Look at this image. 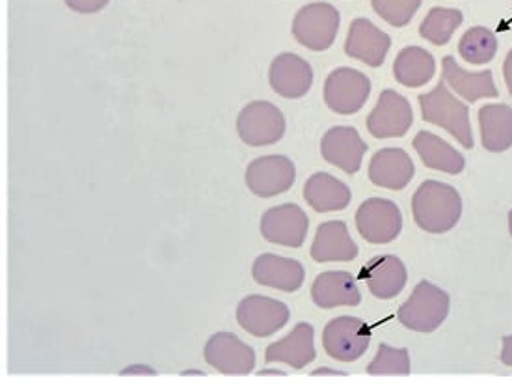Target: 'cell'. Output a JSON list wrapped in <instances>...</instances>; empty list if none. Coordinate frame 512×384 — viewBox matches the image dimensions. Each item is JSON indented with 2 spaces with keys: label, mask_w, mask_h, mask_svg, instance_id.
<instances>
[{
  "label": "cell",
  "mask_w": 512,
  "mask_h": 384,
  "mask_svg": "<svg viewBox=\"0 0 512 384\" xmlns=\"http://www.w3.org/2000/svg\"><path fill=\"white\" fill-rule=\"evenodd\" d=\"M414 150L418 151L423 165L431 170H440L445 174L457 176L466 168L464 155L455 150L451 144H447L444 138L429 131H419L414 138Z\"/></svg>",
  "instance_id": "d4e9b609"
},
{
  "label": "cell",
  "mask_w": 512,
  "mask_h": 384,
  "mask_svg": "<svg viewBox=\"0 0 512 384\" xmlns=\"http://www.w3.org/2000/svg\"><path fill=\"white\" fill-rule=\"evenodd\" d=\"M269 83L278 96L300 99L310 92L313 69L310 62L295 53H282L272 60Z\"/></svg>",
  "instance_id": "9a60e30c"
},
{
  "label": "cell",
  "mask_w": 512,
  "mask_h": 384,
  "mask_svg": "<svg viewBox=\"0 0 512 384\" xmlns=\"http://www.w3.org/2000/svg\"><path fill=\"white\" fill-rule=\"evenodd\" d=\"M421 2L423 0H371V6L388 25L403 28L418 14Z\"/></svg>",
  "instance_id": "4dcf8cb0"
},
{
  "label": "cell",
  "mask_w": 512,
  "mask_h": 384,
  "mask_svg": "<svg viewBox=\"0 0 512 384\" xmlns=\"http://www.w3.org/2000/svg\"><path fill=\"white\" fill-rule=\"evenodd\" d=\"M371 96V81L362 71L337 68L326 77L324 103L336 114H356L364 109Z\"/></svg>",
  "instance_id": "52a82bcc"
},
{
  "label": "cell",
  "mask_w": 512,
  "mask_h": 384,
  "mask_svg": "<svg viewBox=\"0 0 512 384\" xmlns=\"http://www.w3.org/2000/svg\"><path fill=\"white\" fill-rule=\"evenodd\" d=\"M110 0H66V6L77 14H97L103 8H107Z\"/></svg>",
  "instance_id": "1f68e13d"
},
{
  "label": "cell",
  "mask_w": 512,
  "mask_h": 384,
  "mask_svg": "<svg viewBox=\"0 0 512 384\" xmlns=\"http://www.w3.org/2000/svg\"><path fill=\"white\" fill-rule=\"evenodd\" d=\"M464 15L455 8H432L419 27V36L432 45L444 47L451 42L455 30L462 25Z\"/></svg>",
  "instance_id": "83f0119b"
},
{
  "label": "cell",
  "mask_w": 512,
  "mask_h": 384,
  "mask_svg": "<svg viewBox=\"0 0 512 384\" xmlns=\"http://www.w3.org/2000/svg\"><path fill=\"white\" fill-rule=\"evenodd\" d=\"M501 362L512 368V334L503 338V349H501Z\"/></svg>",
  "instance_id": "d6a6232c"
},
{
  "label": "cell",
  "mask_w": 512,
  "mask_h": 384,
  "mask_svg": "<svg viewBox=\"0 0 512 384\" xmlns=\"http://www.w3.org/2000/svg\"><path fill=\"white\" fill-rule=\"evenodd\" d=\"M360 248L352 241L349 228L343 220H328L317 228L311 245V258L317 263L352 261L358 258Z\"/></svg>",
  "instance_id": "44dd1931"
},
{
  "label": "cell",
  "mask_w": 512,
  "mask_h": 384,
  "mask_svg": "<svg viewBox=\"0 0 512 384\" xmlns=\"http://www.w3.org/2000/svg\"><path fill=\"white\" fill-rule=\"evenodd\" d=\"M311 299L319 308L332 310L337 306H358L362 302V293L351 273L326 271L315 278Z\"/></svg>",
  "instance_id": "7402d4cb"
},
{
  "label": "cell",
  "mask_w": 512,
  "mask_h": 384,
  "mask_svg": "<svg viewBox=\"0 0 512 384\" xmlns=\"http://www.w3.org/2000/svg\"><path fill=\"white\" fill-rule=\"evenodd\" d=\"M237 323L256 338H267L283 329L291 317L289 306L265 295H250L237 306Z\"/></svg>",
  "instance_id": "7c38bea8"
},
{
  "label": "cell",
  "mask_w": 512,
  "mask_h": 384,
  "mask_svg": "<svg viewBox=\"0 0 512 384\" xmlns=\"http://www.w3.org/2000/svg\"><path fill=\"white\" fill-rule=\"evenodd\" d=\"M341 15L328 2H311L293 19V36L310 51H326L336 42Z\"/></svg>",
  "instance_id": "277c9868"
},
{
  "label": "cell",
  "mask_w": 512,
  "mask_h": 384,
  "mask_svg": "<svg viewBox=\"0 0 512 384\" xmlns=\"http://www.w3.org/2000/svg\"><path fill=\"white\" fill-rule=\"evenodd\" d=\"M246 185L259 198H272L289 191L297 181V168L285 155H263L246 168Z\"/></svg>",
  "instance_id": "9c48e42d"
},
{
  "label": "cell",
  "mask_w": 512,
  "mask_h": 384,
  "mask_svg": "<svg viewBox=\"0 0 512 384\" xmlns=\"http://www.w3.org/2000/svg\"><path fill=\"white\" fill-rule=\"evenodd\" d=\"M479 127L483 148L490 153H503L512 148V107L485 105L479 110Z\"/></svg>",
  "instance_id": "484cf974"
},
{
  "label": "cell",
  "mask_w": 512,
  "mask_h": 384,
  "mask_svg": "<svg viewBox=\"0 0 512 384\" xmlns=\"http://www.w3.org/2000/svg\"><path fill=\"white\" fill-rule=\"evenodd\" d=\"M418 101L421 116L427 124L442 127L449 135L459 140L462 148L473 150L475 142L470 124V109L451 94L444 79L429 94H421Z\"/></svg>",
  "instance_id": "7a4b0ae2"
},
{
  "label": "cell",
  "mask_w": 512,
  "mask_h": 384,
  "mask_svg": "<svg viewBox=\"0 0 512 384\" xmlns=\"http://www.w3.org/2000/svg\"><path fill=\"white\" fill-rule=\"evenodd\" d=\"M360 280H364L373 297L386 301L397 297L405 289L408 271L403 260L386 254L367 261L360 271Z\"/></svg>",
  "instance_id": "ffe728a7"
},
{
  "label": "cell",
  "mask_w": 512,
  "mask_h": 384,
  "mask_svg": "<svg viewBox=\"0 0 512 384\" xmlns=\"http://www.w3.org/2000/svg\"><path fill=\"white\" fill-rule=\"evenodd\" d=\"M311 375H345V371L326 370V368H319L313 371Z\"/></svg>",
  "instance_id": "e575fe53"
},
{
  "label": "cell",
  "mask_w": 512,
  "mask_h": 384,
  "mask_svg": "<svg viewBox=\"0 0 512 384\" xmlns=\"http://www.w3.org/2000/svg\"><path fill=\"white\" fill-rule=\"evenodd\" d=\"M442 79L451 90H455L459 96L470 103L486 97L499 96V90L494 84V75L490 69L481 73L466 71L460 68L459 62L451 55L444 56L442 60Z\"/></svg>",
  "instance_id": "603a6c76"
},
{
  "label": "cell",
  "mask_w": 512,
  "mask_h": 384,
  "mask_svg": "<svg viewBox=\"0 0 512 384\" xmlns=\"http://www.w3.org/2000/svg\"><path fill=\"white\" fill-rule=\"evenodd\" d=\"M371 345V329L360 317L341 316L326 323L323 347L328 357L339 362H356Z\"/></svg>",
  "instance_id": "8992f818"
},
{
  "label": "cell",
  "mask_w": 512,
  "mask_h": 384,
  "mask_svg": "<svg viewBox=\"0 0 512 384\" xmlns=\"http://www.w3.org/2000/svg\"><path fill=\"white\" fill-rule=\"evenodd\" d=\"M449 308L451 299L444 289L423 280L399 308L397 319L403 327L414 332H434L449 316Z\"/></svg>",
  "instance_id": "3957f363"
},
{
  "label": "cell",
  "mask_w": 512,
  "mask_h": 384,
  "mask_svg": "<svg viewBox=\"0 0 512 384\" xmlns=\"http://www.w3.org/2000/svg\"><path fill=\"white\" fill-rule=\"evenodd\" d=\"M252 276L259 286L293 293L304 286L306 269L300 261L293 258L261 254L252 265Z\"/></svg>",
  "instance_id": "ac0fdd59"
},
{
  "label": "cell",
  "mask_w": 512,
  "mask_h": 384,
  "mask_svg": "<svg viewBox=\"0 0 512 384\" xmlns=\"http://www.w3.org/2000/svg\"><path fill=\"white\" fill-rule=\"evenodd\" d=\"M414 174H416L414 161L401 148L378 150L369 163L371 183L390 191L406 189L408 183L414 178Z\"/></svg>",
  "instance_id": "d6986e66"
},
{
  "label": "cell",
  "mask_w": 512,
  "mask_h": 384,
  "mask_svg": "<svg viewBox=\"0 0 512 384\" xmlns=\"http://www.w3.org/2000/svg\"><path fill=\"white\" fill-rule=\"evenodd\" d=\"M317 358L315 329L310 323H298L285 338L270 343L265 351L267 364H285L293 370H302Z\"/></svg>",
  "instance_id": "e0dca14e"
},
{
  "label": "cell",
  "mask_w": 512,
  "mask_h": 384,
  "mask_svg": "<svg viewBox=\"0 0 512 384\" xmlns=\"http://www.w3.org/2000/svg\"><path fill=\"white\" fill-rule=\"evenodd\" d=\"M369 375H408L410 355L408 349H395L388 343L378 345L377 357L367 366Z\"/></svg>",
  "instance_id": "f546056e"
},
{
  "label": "cell",
  "mask_w": 512,
  "mask_h": 384,
  "mask_svg": "<svg viewBox=\"0 0 512 384\" xmlns=\"http://www.w3.org/2000/svg\"><path fill=\"white\" fill-rule=\"evenodd\" d=\"M414 124V110L408 99L395 90H384L377 107L367 116V129L375 138L405 137Z\"/></svg>",
  "instance_id": "4fadbf2b"
},
{
  "label": "cell",
  "mask_w": 512,
  "mask_h": 384,
  "mask_svg": "<svg viewBox=\"0 0 512 384\" xmlns=\"http://www.w3.org/2000/svg\"><path fill=\"white\" fill-rule=\"evenodd\" d=\"M304 200L317 213H330L349 207L352 192L343 181L326 172H317L304 185Z\"/></svg>",
  "instance_id": "cb8c5ba5"
},
{
  "label": "cell",
  "mask_w": 512,
  "mask_h": 384,
  "mask_svg": "<svg viewBox=\"0 0 512 384\" xmlns=\"http://www.w3.org/2000/svg\"><path fill=\"white\" fill-rule=\"evenodd\" d=\"M367 144L354 127L337 125L326 131L321 140L324 161L337 166L347 174H356L362 168Z\"/></svg>",
  "instance_id": "5bb4252c"
},
{
  "label": "cell",
  "mask_w": 512,
  "mask_h": 384,
  "mask_svg": "<svg viewBox=\"0 0 512 384\" xmlns=\"http://www.w3.org/2000/svg\"><path fill=\"white\" fill-rule=\"evenodd\" d=\"M390 47V36L375 27L369 19L358 17L352 21L345 42V53L351 58L360 60L371 68H380L388 56Z\"/></svg>",
  "instance_id": "2e32d148"
},
{
  "label": "cell",
  "mask_w": 512,
  "mask_h": 384,
  "mask_svg": "<svg viewBox=\"0 0 512 384\" xmlns=\"http://www.w3.org/2000/svg\"><path fill=\"white\" fill-rule=\"evenodd\" d=\"M285 116L269 101H252L239 112L237 133L244 144L252 148L272 146L285 135Z\"/></svg>",
  "instance_id": "5b68a950"
},
{
  "label": "cell",
  "mask_w": 512,
  "mask_h": 384,
  "mask_svg": "<svg viewBox=\"0 0 512 384\" xmlns=\"http://www.w3.org/2000/svg\"><path fill=\"white\" fill-rule=\"evenodd\" d=\"M414 220L423 232L445 234L459 224L462 198L459 191L442 181H425L412 198Z\"/></svg>",
  "instance_id": "6da1fadb"
},
{
  "label": "cell",
  "mask_w": 512,
  "mask_h": 384,
  "mask_svg": "<svg viewBox=\"0 0 512 384\" xmlns=\"http://www.w3.org/2000/svg\"><path fill=\"white\" fill-rule=\"evenodd\" d=\"M205 362L222 375H248L256 368V351L233 332H216L203 349Z\"/></svg>",
  "instance_id": "30bf717a"
},
{
  "label": "cell",
  "mask_w": 512,
  "mask_h": 384,
  "mask_svg": "<svg viewBox=\"0 0 512 384\" xmlns=\"http://www.w3.org/2000/svg\"><path fill=\"white\" fill-rule=\"evenodd\" d=\"M436 73L434 56L423 47H405L393 64V77L406 88H421L431 83Z\"/></svg>",
  "instance_id": "4316f807"
},
{
  "label": "cell",
  "mask_w": 512,
  "mask_h": 384,
  "mask_svg": "<svg viewBox=\"0 0 512 384\" xmlns=\"http://www.w3.org/2000/svg\"><path fill=\"white\" fill-rule=\"evenodd\" d=\"M499 43L496 34L486 27H473L464 32L459 43V53L473 66H483L498 55Z\"/></svg>",
  "instance_id": "f1b7e54d"
},
{
  "label": "cell",
  "mask_w": 512,
  "mask_h": 384,
  "mask_svg": "<svg viewBox=\"0 0 512 384\" xmlns=\"http://www.w3.org/2000/svg\"><path fill=\"white\" fill-rule=\"evenodd\" d=\"M503 77H505V84L509 88V94L512 96V49L505 58V64H503Z\"/></svg>",
  "instance_id": "836d02e7"
},
{
  "label": "cell",
  "mask_w": 512,
  "mask_h": 384,
  "mask_svg": "<svg viewBox=\"0 0 512 384\" xmlns=\"http://www.w3.org/2000/svg\"><path fill=\"white\" fill-rule=\"evenodd\" d=\"M310 232V219L297 204L270 207L261 217V235L280 247L300 248Z\"/></svg>",
  "instance_id": "8fae6325"
},
{
  "label": "cell",
  "mask_w": 512,
  "mask_h": 384,
  "mask_svg": "<svg viewBox=\"0 0 512 384\" xmlns=\"http://www.w3.org/2000/svg\"><path fill=\"white\" fill-rule=\"evenodd\" d=\"M509 232H511L512 235V211L509 213Z\"/></svg>",
  "instance_id": "d590c367"
},
{
  "label": "cell",
  "mask_w": 512,
  "mask_h": 384,
  "mask_svg": "<svg viewBox=\"0 0 512 384\" xmlns=\"http://www.w3.org/2000/svg\"><path fill=\"white\" fill-rule=\"evenodd\" d=\"M356 230L371 245H388L403 230L401 209L388 198H369L356 211Z\"/></svg>",
  "instance_id": "ba28073f"
}]
</instances>
